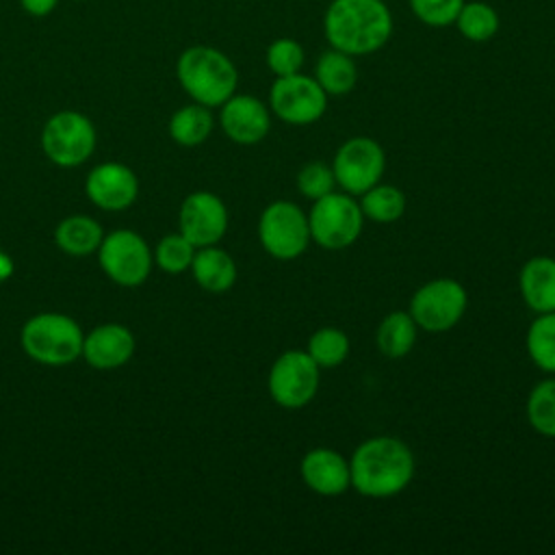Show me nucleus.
I'll return each mask as SVG.
<instances>
[{"instance_id":"f257e3e1","label":"nucleus","mask_w":555,"mask_h":555,"mask_svg":"<svg viewBox=\"0 0 555 555\" xmlns=\"http://www.w3.org/2000/svg\"><path fill=\"white\" fill-rule=\"evenodd\" d=\"M351 488L369 499L403 492L416 470L414 453L395 436H373L356 447L349 460Z\"/></svg>"},{"instance_id":"f03ea898","label":"nucleus","mask_w":555,"mask_h":555,"mask_svg":"<svg viewBox=\"0 0 555 555\" xmlns=\"http://www.w3.org/2000/svg\"><path fill=\"white\" fill-rule=\"evenodd\" d=\"M323 33L334 50L364 56L382 50L392 35V15L384 0H332Z\"/></svg>"},{"instance_id":"7ed1b4c3","label":"nucleus","mask_w":555,"mask_h":555,"mask_svg":"<svg viewBox=\"0 0 555 555\" xmlns=\"http://www.w3.org/2000/svg\"><path fill=\"white\" fill-rule=\"evenodd\" d=\"M176 76L186 95L208 108L221 106L230 95H234L238 85L234 63L221 50L210 46L186 48L178 56Z\"/></svg>"},{"instance_id":"20e7f679","label":"nucleus","mask_w":555,"mask_h":555,"mask_svg":"<svg viewBox=\"0 0 555 555\" xmlns=\"http://www.w3.org/2000/svg\"><path fill=\"white\" fill-rule=\"evenodd\" d=\"M20 340L30 360L46 366H65L80 358L85 334L63 312H39L24 323Z\"/></svg>"},{"instance_id":"39448f33","label":"nucleus","mask_w":555,"mask_h":555,"mask_svg":"<svg viewBox=\"0 0 555 555\" xmlns=\"http://www.w3.org/2000/svg\"><path fill=\"white\" fill-rule=\"evenodd\" d=\"M310 238L323 249H345L351 247L364 228V212L356 195L332 191L312 202L308 212Z\"/></svg>"},{"instance_id":"423d86ee","label":"nucleus","mask_w":555,"mask_h":555,"mask_svg":"<svg viewBox=\"0 0 555 555\" xmlns=\"http://www.w3.org/2000/svg\"><path fill=\"white\" fill-rule=\"evenodd\" d=\"M258 241L275 260H295L310 245L308 212L288 199H275L260 212Z\"/></svg>"},{"instance_id":"0eeeda50","label":"nucleus","mask_w":555,"mask_h":555,"mask_svg":"<svg viewBox=\"0 0 555 555\" xmlns=\"http://www.w3.org/2000/svg\"><path fill=\"white\" fill-rule=\"evenodd\" d=\"M468 306L466 288L453 278H434L418 286L410 299V314L414 323L429 332H449L460 323Z\"/></svg>"},{"instance_id":"6e6552de","label":"nucleus","mask_w":555,"mask_h":555,"mask_svg":"<svg viewBox=\"0 0 555 555\" xmlns=\"http://www.w3.org/2000/svg\"><path fill=\"white\" fill-rule=\"evenodd\" d=\"M41 147L50 163L78 167L95 150V128L91 119L78 111H59L41 130Z\"/></svg>"},{"instance_id":"1a4fd4ad","label":"nucleus","mask_w":555,"mask_h":555,"mask_svg":"<svg viewBox=\"0 0 555 555\" xmlns=\"http://www.w3.org/2000/svg\"><path fill=\"white\" fill-rule=\"evenodd\" d=\"M321 369L304 349H288L275 358L267 375L271 399L286 410L308 405L319 390Z\"/></svg>"},{"instance_id":"9d476101","label":"nucleus","mask_w":555,"mask_h":555,"mask_svg":"<svg viewBox=\"0 0 555 555\" xmlns=\"http://www.w3.org/2000/svg\"><path fill=\"white\" fill-rule=\"evenodd\" d=\"M98 262L111 282L132 288L147 280L154 256L145 238L134 230H115L102 238Z\"/></svg>"},{"instance_id":"9b49d317","label":"nucleus","mask_w":555,"mask_h":555,"mask_svg":"<svg viewBox=\"0 0 555 555\" xmlns=\"http://www.w3.org/2000/svg\"><path fill=\"white\" fill-rule=\"evenodd\" d=\"M269 108L278 119L291 126H308L323 117L327 108V93L314 76H306L301 72L275 76L269 89Z\"/></svg>"},{"instance_id":"f8f14e48","label":"nucleus","mask_w":555,"mask_h":555,"mask_svg":"<svg viewBox=\"0 0 555 555\" xmlns=\"http://www.w3.org/2000/svg\"><path fill=\"white\" fill-rule=\"evenodd\" d=\"M386 169V154L371 137H351L334 154L336 184L349 195H362L377 184Z\"/></svg>"},{"instance_id":"ddd939ff","label":"nucleus","mask_w":555,"mask_h":555,"mask_svg":"<svg viewBox=\"0 0 555 555\" xmlns=\"http://www.w3.org/2000/svg\"><path fill=\"white\" fill-rule=\"evenodd\" d=\"M178 225L195 247L217 245L228 230V208L219 195L193 191L180 206Z\"/></svg>"},{"instance_id":"4468645a","label":"nucleus","mask_w":555,"mask_h":555,"mask_svg":"<svg viewBox=\"0 0 555 555\" xmlns=\"http://www.w3.org/2000/svg\"><path fill=\"white\" fill-rule=\"evenodd\" d=\"M85 193L98 208L119 212L134 204L139 195V180L128 165L108 160L87 173Z\"/></svg>"},{"instance_id":"2eb2a0df","label":"nucleus","mask_w":555,"mask_h":555,"mask_svg":"<svg viewBox=\"0 0 555 555\" xmlns=\"http://www.w3.org/2000/svg\"><path fill=\"white\" fill-rule=\"evenodd\" d=\"M219 124L225 137L238 145H256L271 130V115L262 100L234 93L221 104Z\"/></svg>"},{"instance_id":"dca6fc26","label":"nucleus","mask_w":555,"mask_h":555,"mask_svg":"<svg viewBox=\"0 0 555 555\" xmlns=\"http://www.w3.org/2000/svg\"><path fill=\"white\" fill-rule=\"evenodd\" d=\"M304 483L321 496H338L351 488L349 460L330 447L310 449L299 464Z\"/></svg>"},{"instance_id":"f3484780","label":"nucleus","mask_w":555,"mask_h":555,"mask_svg":"<svg viewBox=\"0 0 555 555\" xmlns=\"http://www.w3.org/2000/svg\"><path fill=\"white\" fill-rule=\"evenodd\" d=\"M134 336L121 323L95 325L82 340V358L98 371H113L124 366L134 353Z\"/></svg>"},{"instance_id":"a211bd4d","label":"nucleus","mask_w":555,"mask_h":555,"mask_svg":"<svg viewBox=\"0 0 555 555\" xmlns=\"http://www.w3.org/2000/svg\"><path fill=\"white\" fill-rule=\"evenodd\" d=\"M520 297L535 314L555 312V258L533 256L518 273Z\"/></svg>"},{"instance_id":"6ab92c4d","label":"nucleus","mask_w":555,"mask_h":555,"mask_svg":"<svg viewBox=\"0 0 555 555\" xmlns=\"http://www.w3.org/2000/svg\"><path fill=\"white\" fill-rule=\"evenodd\" d=\"M191 273L197 286L204 288L206 293H225L236 282L234 258L217 245L195 249Z\"/></svg>"},{"instance_id":"aec40b11","label":"nucleus","mask_w":555,"mask_h":555,"mask_svg":"<svg viewBox=\"0 0 555 555\" xmlns=\"http://www.w3.org/2000/svg\"><path fill=\"white\" fill-rule=\"evenodd\" d=\"M416 332L418 325L408 310H392L379 321L375 332V345L382 356L397 360L412 351L416 343Z\"/></svg>"},{"instance_id":"412c9836","label":"nucleus","mask_w":555,"mask_h":555,"mask_svg":"<svg viewBox=\"0 0 555 555\" xmlns=\"http://www.w3.org/2000/svg\"><path fill=\"white\" fill-rule=\"evenodd\" d=\"M102 238V225L87 215H69L59 221L54 230V241L59 249L69 256H87L91 251H98Z\"/></svg>"},{"instance_id":"4be33fe9","label":"nucleus","mask_w":555,"mask_h":555,"mask_svg":"<svg viewBox=\"0 0 555 555\" xmlns=\"http://www.w3.org/2000/svg\"><path fill=\"white\" fill-rule=\"evenodd\" d=\"M314 80L327 95H347L358 82V67L351 54L327 50L317 59Z\"/></svg>"},{"instance_id":"5701e85b","label":"nucleus","mask_w":555,"mask_h":555,"mask_svg":"<svg viewBox=\"0 0 555 555\" xmlns=\"http://www.w3.org/2000/svg\"><path fill=\"white\" fill-rule=\"evenodd\" d=\"M215 119L208 106L204 104H186L178 108L169 119V137L182 147L202 145L212 132Z\"/></svg>"},{"instance_id":"b1692460","label":"nucleus","mask_w":555,"mask_h":555,"mask_svg":"<svg viewBox=\"0 0 555 555\" xmlns=\"http://www.w3.org/2000/svg\"><path fill=\"white\" fill-rule=\"evenodd\" d=\"M360 208L364 219L375 223H392L405 212V195L395 184H373L369 191L360 195Z\"/></svg>"},{"instance_id":"393cba45","label":"nucleus","mask_w":555,"mask_h":555,"mask_svg":"<svg viewBox=\"0 0 555 555\" xmlns=\"http://www.w3.org/2000/svg\"><path fill=\"white\" fill-rule=\"evenodd\" d=\"M349 347V336L343 330L325 325L310 334L306 351L319 369H336L347 360Z\"/></svg>"},{"instance_id":"a878e982","label":"nucleus","mask_w":555,"mask_h":555,"mask_svg":"<svg viewBox=\"0 0 555 555\" xmlns=\"http://www.w3.org/2000/svg\"><path fill=\"white\" fill-rule=\"evenodd\" d=\"M525 343L531 362L544 373H555V312L538 314L527 330Z\"/></svg>"},{"instance_id":"bb28decb","label":"nucleus","mask_w":555,"mask_h":555,"mask_svg":"<svg viewBox=\"0 0 555 555\" xmlns=\"http://www.w3.org/2000/svg\"><path fill=\"white\" fill-rule=\"evenodd\" d=\"M453 24L464 39L473 43H483L496 35L499 13L488 2H464Z\"/></svg>"},{"instance_id":"cd10ccee","label":"nucleus","mask_w":555,"mask_h":555,"mask_svg":"<svg viewBox=\"0 0 555 555\" xmlns=\"http://www.w3.org/2000/svg\"><path fill=\"white\" fill-rule=\"evenodd\" d=\"M527 421L538 434L555 438V377L542 379L531 388L527 397Z\"/></svg>"},{"instance_id":"c85d7f7f","label":"nucleus","mask_w":555,"mask_h":555,"mask_svg":"<svg viewBox=\"0 0 555 555\" xmlns=\"http://www.w3.org/2000/svg\"><path fill=\"white\" fill-rule=\"evenodd\" d=\"M195 245L182 234H167L158 241L156 251H154V262L158 264V269H163L165 273H182L186 269H191L193 256H195Z\"/></svg>"},{"instance_id":"c756f323","label":"nucleus","mask_w":555,"mask_h":555,"mask_svg":"<svg viewBox=\"0 0 555 555\" xmlns=\"http://www.w3.org/2000/svg\"><path fill=\"white\" fill-rule=\"evenodd\" d=\"M304 48L297 39L291 37H280L269 43L267 48V67L275 76H291L301 72L304 67Z\"/></svg>"},{"instance_id":"7c9ffc66","label":"nucleus","mask_w":555,"mask_h":555,"mask_svg":"<svg viewBox=\"0 0 555 555\" xmlns=\"http://www.w3.org/2000/svg\"><path fill=\"white\" fill-rule=\"evenodd\" d=\"M295 184H297V191L304 197L314 202V199H319V197H323V195H327V193H332L336 189V178H334L332 165L312 160V163H306L297 171Z\"/></svg>"},{"instance_id":"2f4dec72","label":"nucleus","mask_w":555,"mask_h":555,"mask_svg":"<svg viewBox=\"0 0 555 555\" xmlns=\"http://www.w3.org/2000/svg\"><path fill=\"white\" fill-rule=\"evenodd\" d=\"M412 13L431 28H442L455 22L464 0H408Z\"/></svg>"},{"instance_id":"473e14b6","label":"nucleus","mask_w":555,"mask_h":555,"mask_svg":"<svg viewBox=\"0 0 555 555\" xmlns=\"http://www.w3.org/2000/svg\"><path fill=\"white\" fill-rule=\"evenodd\" d=\"M20 2H22L24 11H26L28 15L43 17V15H48V13L54 11V7H56L59 0H20Z\"/></svg>"},{"instance_id":"72a5a7b5","label":"nucleus","mask_w":555,"mask_h":555,"mask_svg":"<svg viewBox=\"0 0 555 555\" xmlns=\"http://www.w3.org/2000/svg\"><path fill=\"white\" fill-rule=\"evenodd\" d=\"M13 271H15L13 258L0 249V282H7L13 275Z\"/></svg>"}]
</instances>
